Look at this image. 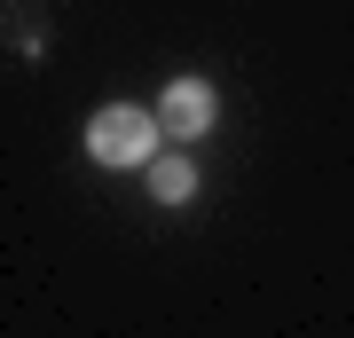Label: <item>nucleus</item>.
<instances>
[{"instance_id": "obj_1", "label": "nucleus", "mask_w": 354, "mask_h": 338, "mask_svg": "<svg viewBox=\"0 0 354 338\" xmlns=\"http://www.w3.org/2000/svg\"><path fill=\"white\" fill-rule=\"evenodd\" d=\"M158 142H165L158 111H134V102H102V111L87 118V158H95V165L150 173V165H158Z\"/></svg>"}, {"instance_id": "obj_3", "label": "nucleus", "mask_w": 354, "mask_h": 338, "mask_svg": "<svg viewBox=\"0 0 354 338\" xmlns=\"http://www.w3.org/2000/svg\"><path fill=\"white\" fill-rule=\"evenodd\" d=\"M150 197H158V205H189V197H197V165H189V158H158V165H150Z\"/></svg>"}, {"instance_id": "obj_2", "label": "nucleus", "mask_w": 354, "mask_h": 338, "mask_svg": "<svg viewBox=\"0 0 354 338\" xmlns=\"http://www.w3.org/2000/svg\"><path fill=\"white\" fill-rule=\"evenodd\" d=\"M213 111H221V102H213V87H205V79H174V87H165V102H158V126H165L174 142H197L205 126H213Z\"/></svg>"}]
</instances>
